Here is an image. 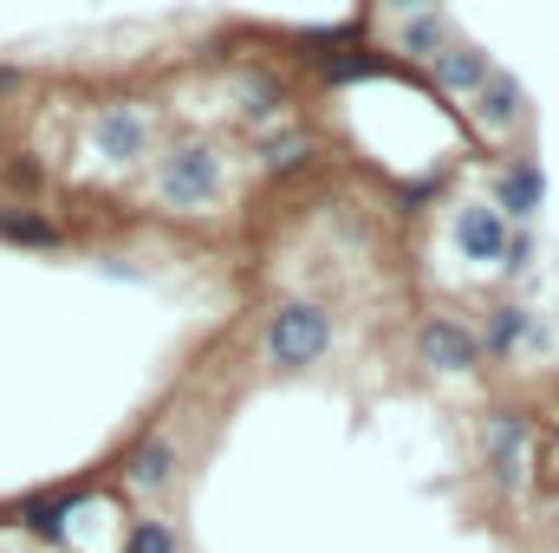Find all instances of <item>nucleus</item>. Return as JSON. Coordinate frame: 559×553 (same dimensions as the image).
<instances>
[{"instance_id": "obj_17", "label": "nucleus", "mask_w": 559, "mask_h": 553, "mask_svg": "<svg viewBox=\"0 0 559 553\" xmlns=\"http://www.w3.org/2000/svg\"><path fill=\"white\" fill-rule=\"evenodd\" d=\"M391 13H423V7H436V0H384Z\"/></svg>"}, {"instance_id": "obj_15", "label": "nucleus", "mask_w": 559, "mask_h": 553, "mask_svg": "<svg viewBox=\"0 0 559 553\" xmlns=\"http://www.w3.org/2000/svg\"><path fill=\"white\" fill-rule=\"evenodd\" d=\"M124 553H176V528L169 521H131Z\"/></svg>"}, {"instance_id": "obj_14", "label": "nucleus", "mask_w": 559, "mask_h": 553, "mask_svg": "<svg viewBox=\"0 0 559 553\" xmlns=\"http://www.w3.org/2000/svg\"><path fill=\"white\" fill-rule=\"evenodd\" d=\"M261 163H267V169H293V163H306V138H299V131H274V138H261Z\"/></svg>"}, {"instance_id": "obj_9", "label": "nucleus", "mask_w": 559, "mask_h": 553, "mask_svg": "<svg viewBox=\"0 0 559 553\" xmlns=\"http://www.w3.org/2000/svg\"><path fill=\"white\" fill-rule=\"evenodd\" d=\"M481 449H488V469H495V482H521L527 423H521V416H488V423H481Z\"/></svg>"}, {"instance_id": "obj_5", "label": "nucleus", "mask_w": 559, "mask_h": 553, "mask_svg": "<svg viewBox=\"0 0 559 553\" xmlns=\"http://www.w3.org/2000/svg\"><path fill=\"white\" fill-rule=\"evenodd\" d=\"M455 248L468 261H501L508 255V215L488 209V202H462L455 209Z\"/></svg>"}, {"instance_id": "obj_2", "label": "nucleus", "mask_w": 559, "mask_h": 553, "mask_svg": "<svg viewBox=\"0 0 559 553\" xmlns=\"http://www.w3.org/2000/svg\"><path fill=\"white\" fill-rule=\"evenodd\" d=\"M215 189H222V156L215 150H169L163 156V169H156V196L163 202H176V209H202V202H215Z\"/></svg>"}, {"instance_id": "obj_16", "label": "nucleus", "mask_w": 559, "mask_h": 553, "mask_svg": "<svg viewBox=\"0 0 559 553\" xmlns=\"http://www.w3.org/2000/svg\"><path fill=\"white\" fill-rule=\"evenodd\" d=\"M7 189H26V196H33V189H39V163H33V156H13V163H7Z\"/></svg>"}, {"instance_id": "obj_13", "label": "nucleus", "mask_w": 559, "mask_h": 553, "mask_svg": "<svg viewBox=\"0 0 559 553\" xmlns=\"http://www.w3.org/2000/svg\"><path fill=\"white\" fill-rule=\"evenodd\" d=\"M0 235H7V242H26V248H52V242H59V228L39 222V215H26V209H20V215L0 209Z\"/></svg>"}, {"instance_id": "obj_11", "label": "nucleus", "mask_w": 559, "mask_h": 553, "mask_svg": "<svg viewBox=\"0 0 559 553\" xmlns=\"http://www.w3.org/2000/svg\"><path fill=\"white\" fill-rule=\"evenodd\" d=\"M169 469H176V443H169V436L138 443V456H131V482H138V489H163Z\"/></svg>"}, {"instance_id": "obj_8", "label": "nucleus", "mask_w": 559, "mask_h": 553, "mask_svg": "<svg viewBox=\"0 0 559 553\" xmlns=\"http://www.w3.org/2000/svg\"><path fill=\"white\" fill-rule=\"evenodd\" d=\"M468 111H475V125H481V131H495V138H501V131H514V125H521V85H514L508 72H488V85L468 98Z\"/></svg>"}, {"instance_id": "obj_4", "label": "nucleus", "mask_w": 559, "mask_h": 553, "mask_svg": "<svg viewBox=\"0 0 559 553\" xmlns=\"http://www.w3.org/2000/svg\"><path fill=\"white\" fill-rule=\"evenodd\" d=\"M92 143H98V156H111V163H138L143 150H150V118H143L138 105H105V111L92 118Z\"/></svg>"}, {"instance_id": "obj_1", "label": "nucleus", "mask_w": 559, "mask_h": 553, "mask_svg": "<svg viewBox=\"0 0 559 553\" xmlns=\"http://www.w3.org/2000/svg\"><path fill=\"white\" fill-rule=\"evenodd\" d=\"M325 345H332V319H325V306H312V299H286L274 319H267V358H274L280 372L319 365Z\"/></svg>"}, {"instance_id": "obj_12", "label": "nucleus", "mask_w": 559, "mask_h": 553, "mask_svg": "<svg viewBox=\"0 0 559 553\" xmlns=\"http://www.w3.org/2000/svg\"><path fill=\"white\" fill-rule=\"evenodd\" d=\"M521 339H534V319H527L521 306H495V313H488V339H481V352H514Z\"/></svg>"}, {"instance_id": "obj_7", "label": "nucleus", "mask_w": 559, "mask_h": 553, "mask_svg": "<svg viewBox=\"0 0 559 553\" xmlns=\"http://www.w3.org/2000/svg\"><path fill=\"white\" fill-rule=\"evenodd\" d=\"M540 202H547V176H540V163H534V156H521L514 169H501V183H495V209H501V215L527 222Z\"/></svg>"}, {"instance_id": "obj_10", "label": "nucleus", "mask_w": 559, "mask_h": 553, "mask_svg": "<svg viewBox=\"0 0 559 553\" xmlns=\"http://www.w3.org/2000/svg\"><path fill=\"white\" fill-rule=\"evenodd\" d=\"M449 39H455V26H449L436 7H423V13H404V26H397V52H411V59H423V66H429V59H436Z\"/></svg>"}, {"instance_id": "obj_3", "label": "nucleus", "mask_w": 559, "mask_h": 553, "mask_svg": "<svg viewBox=\"0 0 559 553\" xmlns=\"http://www.w3.org/2000/svg\"><path fill=\"white\" fill-rule=\"evenodd\" d=\"M417 352H423V365H436V372H475V365L488 358V352H481V332L462 326V319H449V313L423 319Z\"/></svg>"}, {"instance_id": "obj_6", "label": "nucleus", "mask_w": 559, "mask_h": 553, "mask_svg": "<svg viewBox=\"0 0 559 553\" xmlns=\"http://www.w3.org/2000/svg\"><path fill=\"white\" fill-rule=\"evenodd\" d=\"M488 72H495L488 52H481V46H462V39H449V46L429 59V79H436L442 92H455V98H475V92L488 85Z\"/></svg>"}]
</instances>
